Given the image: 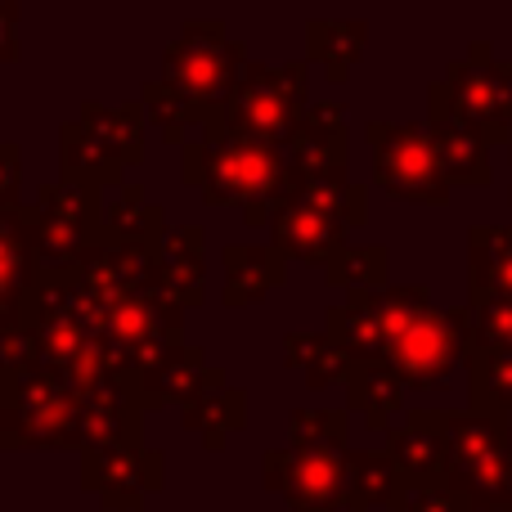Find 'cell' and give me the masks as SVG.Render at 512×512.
<instances>
[{
    "label": "cell",
    "instance_id": "cell-28",
    "mask_svg": "<svg viewBox=\"0 0 512 512\" xmlns=\"http://www.w3.org/2000/svg\"><path fill=\"white\" fill-rule=\"evenodd\" d=\"M405 512H472V508L450 490H418V495H409Z\"/></svg>",
    "mask_w": 512,
    "mask_h": 512
},
{
    "label": "cell",
    "instance_id": "cell-9",
    "mask_svg": "<svg viewBox=\"0 0 512 512\" xmlns=\"http://www.w3.org/2000/svg\"><path fill=\"white\" fill-rule=\"evenodd\" d=\"M265 230H270V248H279L288 261L301 265H319L324 270L337 252L351 243V230H346L337 216L319 212V207H306L283 189V198L270 207L265 216Z\"/></svg>",
    "mask_w": 512,
    "mask_h": 512
},
{
    "label": "cell",
    "instance_id": "cell-24",
    "mask_svg": "<svg viewBox=\"0 0 512 512\" xmlns=\"http://www.w3.org/2000/svg\"><path fill=\"white\" fill-rule=\"evenodd\" d=\"M324 283L333 292H378L391 283V252L387 243H346L324 265Z\"/></svg>",
    "mask_w": 512,
    "mask_h": 512
},
{
    "label": "cell",
    "instance_id": "cell-7",
    "mask_svg": "<svg viewBox=\"0 0 512 512\" xmlns=\"http://www.w3.org/2000/svg\"><path fill=\"white\" fill-rule=\"evenodd\" d=\"M265 490L283 495L288 512H333L342 508L346 486V450H265L261 459Z\"/></svg>",
    "mask_w": 512,
    "mask_h": 512
},
{
    "label": "cell",
    "instance_id": "cell-21",
    "mask_svg": "<svg viewBox=\"0 0 512 512\" xmlns=\"http://www.w3.org/2000/svg\"><path fill=\"white\" fill-rule=\"evenodd\" d=\"M468 409L512 418V346H477L468 342Z\"/></svg>",
    "mask_w": 512,
    "mask_h": 512
},
{
    "label": "cell",
    "instance_id": "cell-6",
    "mask_svg": "<svg viewBox=\"0 0 512 512\" xmlns=\"http://www.w3.org/2000/svg\"><path fill=\"white\" fill-rule=\"evenodd\" d=\"M243 63H248V50L239 41H230L221 23H189L180 32V41L167 50L162 81L194 95L198 104H221L230 95V86L239 81Z\"/></svg>",
    "mask_w": 512,
    "mask_h": 512
},
{
    "label": "cell",
    "instance_id": "cell-5",
    "mask_svg": "<svg viewBox=\"0 0 512 512\" xmlns=\"http://www.w3.org/2000/svg\"><path fill=\"white\" fill-rule=\"evenodd\" d=\"M472 342V310L468 306H427L418 319H409L387 342L382 360L400 373L409 391H436L450 382V373L463 364Z\"/></svg>",
    "mask_w": 512,
    "mask_h": 512
},
{
    "label": "cell",
    "instance_id": "cell-15",
    "mask_svg": "<svg viewBox=\"0 0 512 512\" xmlns=\"http://www.w3.org/2000/svg\"><path fill=\"white\" fill-rule=\"evenodd\" d=\"M445 490L472 512H512V436L490 454L445 468Z\"/></svg>",
    "mask_w": 512,
    "mask_h": 512
},
{
    "label": "cell",
    "instance_id": "cell-10",
    "mask_svg": "<svg viewBox=\"0 0 512 512\" xmlns=\"http://www.w3.org/2000/svg\"><path fill=\"white\" fill-rule=\"evenodd\" d=\"M387 454L396 459L409 495L418 490H445V409H409L387 432Z\"/></svg>",
    "mask_w": 512,
    "mask_h": 512
},
{
    "label": "cell",
    "instance_id": "cell-12",
    "mask_svg": "<svg viewBox=\"0 0 512 512\" xmlns=\"http://www.w3.org/2000/svg\"><path fill=\"white\" fill-rule=\"evenodd\" d=\"M342 508L346 512H373V508L405 512L409 508V486L387 450H351L346 445Z\"/></svg>",
    "mask_w": 512,
    "mask_h": 512
},
{
    "label": "cell",
    "instance_id": "cell-1",
    "mask_svg": "<svg viewBox=\"0 0 512 512\" xmlns=\"http://www.w3.org/2000/svg\"><path fill=\"white\" fill-rule=\"evenodd\" d=\"M185 180L212 207H243L248 225H265L270 207L283 198L292 171L279 144L216 135L185 144Z\"/></svg>",
    "mask_w": 512,
    "mask_h": 512
},
{
    "label": "cell",
    "instance_id": "cell-20",
    "mask_svg": "<svg viewBox=\"0 0 512 512\" xmlns=\"http://www.w3.org/2000/svg\"><path fill=\"white\" fill-rule=\"evenodd\" d=\"M203 230L198 225H185V230L167 234L158 252V265H153V283L167 292L180 306H198L203 301Z\"/></svg>",
    "mask_w": 512,
    "mask_h": 512
},
{
    "label": "cell",
    "instance_id": "cell-17",
    "mask_svg": "<svg viewBox=\"0 0 512 512\" xmlns=\"http://www.w3.org/2000/svg\"><path fill=\"white\" fill-rule=\"evenodd\" d=\"M364 50H369L364 18H310L306 23V63L324 72V81H333V86L351 81Z\"/></svg>",
    "mask_w": 512,
    "mask_h": 512
},
{
    "label": "cell",
    "instance_id": "cell-25",
    "mask_svg": "<svg viewBox=\"0 0 512 512\" xmlns=\"http://www.w3.org/2000/svg\"><path fill=\"white\" fill-rule=\"evenodd\" d=\"M283 360H288V369H297L306 378L310 391L337 387L346 378V364H351L328 333H288L283 337Z\"/></svg>",
    "mask_w": 512,
    "mask_h": 512
},
{
    "label": "cell",
    "instance_id": "cell-16",
    "mask_svg": "<svg viewBox=\"0 0 512 512\" xmlns=\"http://www.w3.org/2000/svg\"><path fill=\"white\" fill-rule=\"evenodd\" d=\"M288 283V256L270 243H234L225 248V306H256Z\"/></svg>",
    "mask_w": 512,
    "mask_h": 512
},
{
    "label": "cell",
    "instance_id": "cell-3",
    "mask_svg": "<svg viewBox=\"0 0 512 512\" xmlns=\"http://www.w3.org/2000/svg\"><path fill=\"white\" fill-rule=\"evenodd\" d=\"M427 108L477 131L490 149L512 144V59H495L490 41H472L427 86Z\"/></svg>",
    "mask_w": 512,
    "mask_h": 512
},
{
    "label": "cell",
    "instance_id": "cell-27",
    "mask_svg": "<svg viewBox=\"0 0 512 512\" xmlns=\"http://www.w3.org/2000/svg\"><path fill=\"white\" fill-rule=\"evenodd\" d=\"M472 342L477 346H512V297L472 301Z\"/></svg>",
    "mask_w": 512,
    "mask_h": 512
},
{
    "label": "cell",
    "instance_id": "cell-22",
    "mask_svg": "<svg viewBox=\"0 0 512 512\" xmlns=\"http://www.w3.org/2000/svg\"><path fill=\"white\" fill-rule=\"evenodd\" d=\"M207 378V364H203V351H189V346H171L162 360H153L149 369H140V396L149 400V405H167V400H180V405H189V400L198 396V387H203Z\"/></svg>",
    "mask_w": 512,
    "mask_h": 512
},
{
    "label": "cell",
    "instance_id": "cell-26",
    "mask_svg": "<svg viewBox=\"0 0 512 512\" xmlns=\"http://www.w3.org/2000/svg\"><path fill=\"white\" fill-rule=\"evenodd\" d=\"M351 436V409H292L288 445L297 450H346Z\"/></svg>",
    "mask_w": 512,
    "mask_h": 512
},
{
    "label": "cell",
    "instance_id": "cell-19",
    "mask_svg": "<svg viewBox=\"0 0 512 512\" xmlns=\"http://www.w3.org/2000/svg\"><path fill=\"white\" fill-rule=\"evenodd\" d=\"M490 297H512V225L468 230V306Z\"/></svg>",
    "mask_w": 512,
    "mask_h": 512
},
{
    "label": "cell",
    "instance_id": "cell-2",
    "mask_svg": "<svg viewBox=\"0 0 512 512\" xmlns=\"http://www.w3.org/2000/svg\"><path fill=\"white\" fill-rule=\"evenodd\" d=\"M310 104V63H243L239 81L230 86V95L216 104V122L207 126L203 140L216 135H239V140H265V144H288V135L297 131L301 113Z\"/></svg>",
    "mask_w": 512,
    "mask_h": 512
},
{
    "label": "cell",
    "instance_id": "cell-29",
    "mask_svg": "<svg viewBox=\"0 0 512 512\" xmlns=\"http://www.w3.org/2000/svg\"><path fill=\"white\" fill-rule=\"evenodd\" d=\"M508 162H512V144H508ZM508 198H512V189H508Z\"/></svg>",
    "mask_w": 512,
    "mask_h": 512
},
{
    "label": "cell",
    "instance_id": "cell-14",
    "mask_svg": "<svg viewBox=\"0 0 512 512\" xmlns=\"http://www.w3.org/2000/svg\"><path fill=\"white\" fill-rule=\"evenodd\" d=\"M346 409L369 423V432H387L405 414V382L387 360H351L346 364Z\"/></svg>",
    "mask_w": 512,
    "mask_h": 512
},
{
    "label": "cell",
    "instance_id": "cell-8",
    "mask_svg": "<svg viewBox=\"0 0 512 512\" xmlns=\"http://www.w3.org/2000/svg\"><path fill=\"white\" fill-rule=\"evenodd\" d=\"M292 180L301 176H346L351 167V126H346V104L337 99H319L306 104L297 131L283 144Z\"/></svg>",
    "mask_w": 512,
    "mask_h": 512
},
{
    "label": "cell",
    "instance_id": "cell-13",
    "mask_svg": "<svg viewBox=\"0 0 512 512\" xmlns=\"http://www.w3.org/2000/svg\"><path fill=\"white\" fill-rule=\"evenodd\" d=\"M427 135H432V149H436V162H441L445 180L454 189H486L495 180V167H490V144L481 140L477 131H468L463 122L445 113H432L427 108Z\"/></svg>",
    "mask_w": 512,
    "mask_h": 512
},
{
    "label": "cell",
    "instance_id": "cell-11",
    "mask_svg": "<svg viewBox=\"0 0 512 512\" xmlns=\"http://www.w3.org/2000/svg\"><path fill=\"white\" fill-rule=\"evenodd\" d=\"M324 333L342 346L346 360H382L391 328H387V306L378 292H346L337 306L324 310Z\"/></svg>",
    "mask_w": 512,
    "mask_h": 512
},
{
    "label": "cell",
    "instance_id": "cell-4",
    "mask_svg": "<svg viewBox=\"0 0 512 512\" xmlns=\"http://www.w3.org/2000/svg\"><path fill=\"white\" fill-rule=\"evenodd\" d=\"M364 140L373 149V180L387 198L418 207H445L454 185L436 162L432 135L423 122H369Z\"/></svg>",
    "mask_w": 512,
    "mask_h": 512
},
{
    "label": "cell",
    "instance_id": "cell-18",
    "mask_svg": "<svg viewBox=\"0 0 512 512\" xmlns=\"http://www.w3.org/2000/svg\"><path fill=\"white\" fill-rule=\"evenodd\" d=\"M185 427L203 436L207 450H221L234 432L248 427V396H243V387H230L221 369H207L198 396L185 405Z\"/></svg>",
    "mask_w": 512,
    "mask_h": 512
},
{
    "label": "cell",
    "instance_id": "cell-23",
    "mask_svg": "<svg viewBox=\"0 0 512 512\" xmlns=\"http://www.w3.org/2000/svg\"><path fill=\"white\" fill-rule=\"evenodd\" d=\"M288 194L297 203L337 216L346 230H360L369 221V189L355 185L351 176H301V180H288Z\"/></svg>",
    "mask_w": 512,
    "mask_h": 512
}]
</instances>
